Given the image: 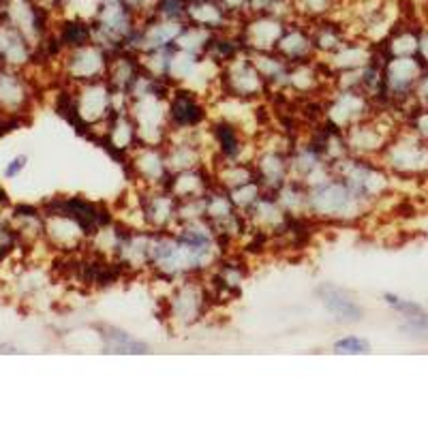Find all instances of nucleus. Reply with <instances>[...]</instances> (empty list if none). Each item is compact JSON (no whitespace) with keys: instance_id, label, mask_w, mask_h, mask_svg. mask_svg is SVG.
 I'll list each match as a JSON object with an SVG mask.
<instances>
[{"instance_id":"obj_1","label":"nucleus","mask_w":428,"mask_h":428,"mask_svg":"<svg viewBox=\"0 0 428 428\" xmlns=\"http://www.w3.org/2000/svg\"><path fill=\"white\" fill-rule=\"evenodd\" d=\"M167 113H170V127L174 131H191L198 129L206 120V107L198 99L193 90H182L178 88L170 101H167Z\"/></svg>"},{"instance_id":"obj_2","label":"nucleus","mask_w":428,"mask_h":428,"mask_svg":"<svg viewBox=\"0 0 428 428\" xmlns=\"http://www.w3.org/2000/svg\"><path fill=\"white\" fill-rule=\"evenodd\" d=\"M319 298L324 302V306L330 310L332 315H336L340 322H349L356 324L362 319V308L360 304L352 298V294H347L345 289H338L334 285H326L319 289Z\"/></svg>"},{"instance_id":"obj_3","label":"nucleus","mask_w":428,"mask_h":428,"mask_svg":"<svg viewBox=\"0 0 428 428\" xmlns=\"http://www.w3.org/2000/svg\"><path fill=\"white\" fill-rule=\"evenodd\" d=\"M340 0H291L294 18L304 22H317L324 18H334L338 13Z\"/></svg>"},{"instance_id":"obj_4","label":"nucleus","mask_w":428,"mask_h":428,"mask_svg":"<svg viewBox=\"0 0 428 428\" xmlns=\"http://www.w3.org/2000/svg\"><path fill=\"white\" fill-rule=\"evenodd\" d=\"M58 39H60L62 48L75 50V48H84V46L92 43L95 41V30H92V24H86V22H80V20H71V22H64L60 26Z\"/></svg>"},{"instance_id":"obj_5","label":"nucleus","mask_w":428,"mask_h":428,"mask_svg":"<svg viewBox=\"0 0 428 428\" xmlns=\"http://www.w3.org/2000/svg\"><path fill=\"white\" fill-rule=\"evenodd\" d=\"M105 340H107V349H111L113 354H148V347L141 340L131 338L123 330L107 328L105 330Z\"/></svg>"},{"instance_id":"obj_6","label":"nucleus","mask_w":428,"mask_h":428,"mask_svg":"<svg viewBox=\"0 0 428 428\" xmlns=\"http://www.w3.org/2000/svg\"><path fill=\"white\" fill-rule=\"evenodd\" d=\"M334 354H349V356H360L371 352V343L360 336H343L334 343Z\"/></svg>"},{"instance_id":"obj_7","label":"nucleus","mask_w":428,"mask_h":428,"mask_svg":"<svg viewBox=\"0 0 428 428\" xmlns=\"http://www.w3.org/2000/svg\"><path fill=\"white\" fill-rule=\"evenodd\" d=\"M383 300H385V304H390L394 310H399V313H403V315L409 317V319L424 315V310H422L420 304L409 302V300H403V298H399V296H394V294H383Z\"/></svg>"},{"instance_id":"obj_8","label":"nucleus","mask_w":428,"mask_h":428,"mask_svg":"<svg viewBox=\"0 0 428 428\" xmlns=\"http://www.w3.org/2000/svg\"><path fill=\"white\" fill-rule=\"evenodd\" d=\"M127 3H129V7L135 11V15H137L139 22H141L144 18H148V15L154 13V9H157V3H159V0H127Z\"/></svg>"},{"instance_id":"obj_9","label":"nucleus","mask_w":428,"mask_h":428,"mask_svg":"<svg viewBox=\"0 0 428 428\" xmlns=\"http://www.w3.org/2000/svg\"><path fill=\"white\" fill-rule=\"evenodd\" d=\"M26 163H28L26 154H20V157H15V159L5 167V178H15L18 174H22V170L26 167Z\"/></svg>"},{"instance_id":"obj_10","label":"nucleus","mask_w":428,"mask_h":428,"mask_svg":"<svg viewBox=\"0 0 428 428\" xmlns=\"http://www.w3.org/2000/svg\"><path fill=\"white\" fill-rule=\"evenodd\" d=\"M0 204H3V206H7V204H9V200H7V193H5V188H0Z\"/></svg>"},{"instance_id":"obj_11","label":"nucleus","mask_w":428,"mask_h":428,"mask_svg":"<svg viewBox=\"0 0 428 428\" xmlns=\"http://www.w3.org/2000/svg\"><path fill=\"white\" fill-rule=\"evenodd\" d=\"M188 3H193V0H188Z\"/></svg>"}]
</instances>
